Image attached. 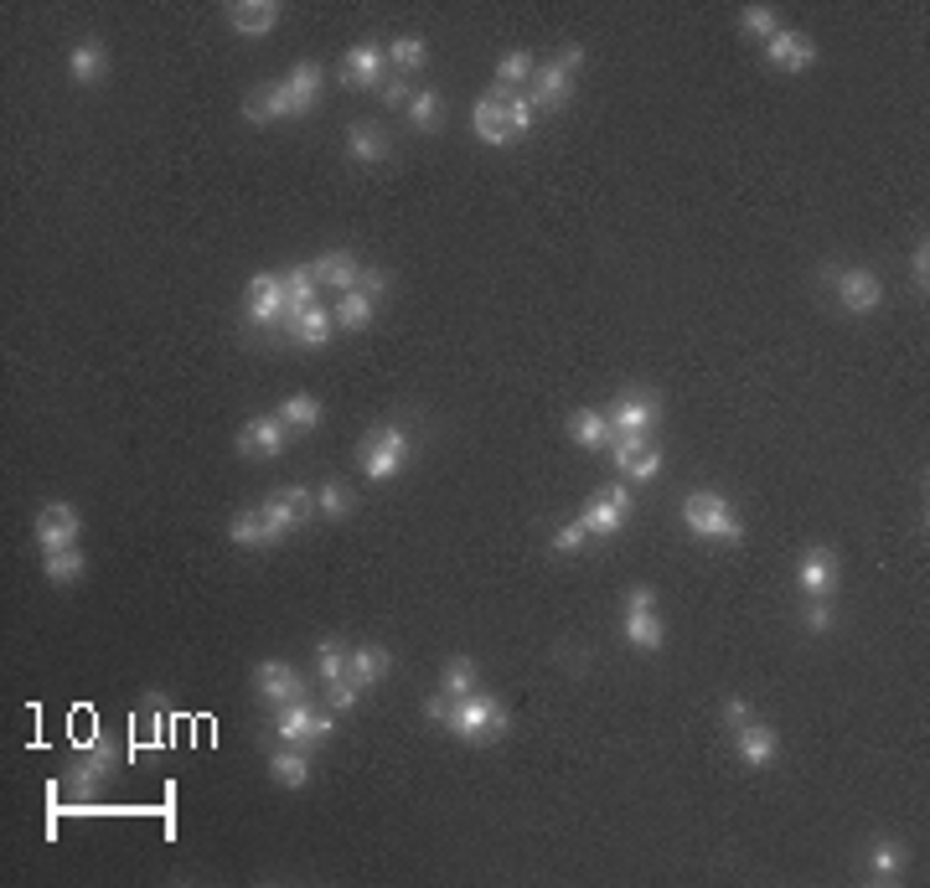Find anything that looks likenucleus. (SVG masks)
<instances>
[{
	"instance_id": "1",
	"label": "nucleus",
	"mask_w": 930,
	"mask_h": 888,
	"mask_svg": "<svg viewBox=\"0 0 930 888\" xmlns=\"http://www.w3.org/2000/svg\"><path fill=\"white\" fill-rule=\"evenodd\" d=\"M445 729L456 733V739L486 744V739H496V733H507V708L496 703L492 692H471V697H456V703H450Z\"/></svg>"
},
{
	"instance_id": "2",
	"label": "nucleus",
	"mask_w": 930,
	"mask_h": 888,
	"mask_svg": "<svg viewBox=\"0 0 930 888\" xmlns=\"http://www.w3.org/2000/svg\"><path fill=\"white\" fill-rule=\"evenodd\" d=\"M683 522H688V533L703 537V543H739V537H745L734 507L718 491H693L688 496V501H683Z\"/></svg>"
},
{
	"instance_id": "3",
	"label": "nucleus",
	"mask_w": 930,
	"mask_h": 888,
	"mask_svg": "<svg viewBox=\"0 0 930 888\" xmlns=\"http://www.w3.org/2000/svg\"><path fill=\"white\" fill-rule=\"evenodd\" d=\"M409 429L403 424H383V429H373V435L362 439V475L367 481H394L398 471H403V460H409Z\"/></svg>"
},
{
	"instance_id": "4",
	"label": "nucleus",
	"mask_w": 930,
	"mask_h": 888,
	"mask_svg": "<svg viewBox=\"0 0 930 888\" xmlns=\"http://www.w3.org/2000/svg\"><path fill=\"white\" fill-rule=\"evenodd\" d=\"M119 770V744H109L104 733H83L78 739V765L68 770V790L73 795H88V790H99V786H109V775Z\"/></svg>"
},
{
	"instance_id": "5",
	"label": "nucleus",
	"mask_w": 930,
	"mask_h": 888,
	"mask_svg": "<svg viewBox=\"0 0 930 888\" xmlns=\"http://www.w3.org/2000/svg\"><path fill=\"white\" fill-rule=\"evenodd\" d=\"M611 435H652L656 418H662V398L652 388H631L611 403Z\"/></svg>"
},
{
	"instance_id": "6",
	"label": "nucleus",
	"mask_w": 930,
	"mask_h": 888,
	"mask_svg": "<svg viewBox=\"0 0 930 888\" xmlns=\"http://www.w3.org/2000/svg\"><path fill=\"white\" fill-rule=\"evenodd\" d=\"M243 316L254 320V326H264V331L290 316V305H285V275L258 269V275L249 279V290H243Z\"/></svg>"
},
{
	"instance_id": "7",
	"label": "nucleus",
	"mask_w": 930,
	"mask_h": 888,
	"mask_svg": "<svg viewBox=\"0 0 930 888\" xmlns=\"http://www.w3.org/2000/svg\"><path fill=\"white\" fill-rule=\"evenodd\" d=\"M83 533V516L73 501H47L37 512V527H32V537H37L41 554H58V548H73Z\"/></svg>"
},
{
	"instance_id": "8",
	"label": "nucleus",
	"mask_w": 930,
	"mask_h": 888,
	"mask_svg": "<svg viewBox=\"0 0 930 888\" xmlns=\"http://www.w3.org/2000/svg\"><path fill=\"white\" fill-rule=\"evenodd\" d=\"M311 507H316V491H305V486H285V491H275V496H264V522H269V533H275V543L279 537H290L295 527H305V516H311Z\"/></svg>"
},
{
	"instance_id": "9",
	"label": "nucleus",
	"mask_w": 930,
	"mask_h": 888,
	"mask_svg": "<svg viewBox=\"0 0 930 888\" xmlns=\"http://www.w3.org/2000/svg\"><path fill=\"white\" fill-rule=\"evenodd\" d=\"M285 418L279 414H258V418H249L243 429H238V439H233V450L243 454V460H279L285 454Z\"/></svg>"
},
{
	"instance_id": "10",
	"label": "nucleus",
	"mask_w": 930,
	"mask_h": 888,
	"mask_svg": "<svg viewBox=\"0 0 930 888\" xmlns=\"http://www.w3.org/2000/svg\"><path fill=\"white\" fill-rule=\"evenodd\" d=\"M796 584L807 589V599H828V594H837V584H843V569H837V554L832 548H807L801 554V563H796Z\"/></svg>"
},
{
	"instance_id": "11",
	"label": "nucleus",
	"mask_w": 930,
	"mask_h": 888,
	"mask_svg": "<svg viewBox=\"0 0 930 888\" xmlns=\"http://www.w3.org/2000/svg\"><path fill=\"white\" fill-rule=\"evenodd\" d=\"M626 512H631V486H626V481H615V486H605L600 496H590V507H584V516H590V537H615L620 527H626Z\"/></svg>"
},
{
	"instance_id": "12",
	"label": "nucleus",
	"mask_w": 930,
	"mask_h": 888,
	"mask_svg": "<svg viewBox=\"0 0 930 888\" xmlns=\"http://www.w3.org/2000/svg\"><path fill=\"white\" fill-rule=\"evenodd\" d=\"M837 300H843V311H853V316H869V311H879L884 305V279L873 275V269H837Z\"/></svg>"
},
{
	"instance_id": "13",
	"label": "nucleus",
	"mask_w": 930,
	"mask_h": 888,
	"mask_svg": "<svg viewBox=\"0 0 930 888\" xmlns=\"http://www.w3.org/2000/svg\"><path fill=\"white\" fill-rule=\"evenodd\" d=\"M243 119H249V124H279V119H300V104H295V94L285 88V78H279V83H264V88H254V94L243 99Z\"/></svg>"
},
{
	"instance_id": "14",
	"label": "nucleus",
	"mask_w": 930,
	"mask_h": 888,
	"mask_svg": "<svg viewBox=\"0 0 930 888\" xmlns=\"http://www.w3.org/2000/svg\"><path fill=\"white\" fill-rule=\"evenodd\" d=\"M765 58H771V68H781V73H807L817 62V41L807 37V32H796V26H781L771 41H765Z\"/></svg>"
},
{
	"instance_id": "15",
	"label": "nucleus",
	"mask_w": 930,
	"mask_h": 888,
	"mask_svg": "<svg viewBox=\"0 0 930 888\" xmlns=\"http://www.w3.org/2000/svg\"><path fill=\"white\" fill-rule=\"evenodd\" d=\"M254 688L264 703H275V708H285V703H295V697H305V677H300L290 661H258L254 671Z\"/></svg>"
},
{
	"instance_id": "16",
	"label": "nucleus",
	"mask_w": 930,
	"mask_h": 888,
	"mask_svg": "<svg viewBox=\"0 0 930 888\" xmlns=\"http://www.w3.org/2000/svg\"><path fill=\"white\" fill-rule=\"evenodd\" d=\"M383 47L377 41H357L347 47V58H341V88H383Z\"/></svg>"
},
{
	"instance_id": "17",
	"label": "nucleus",
	"mask_w": 930,
	"mask_h": 888,
	"mask_svg": "<svg viewBox=\"0 0 930 888\" xmlns=\"http://www.w3.org/2000/svg\"><path fill=\"white\" fill-rule=\"evenodd\" d=\"M734 754H739L750 770H765L775 754H781V739H775L771 723H754L750 718V723H739V729H734Z\"/></svg>"
},
{
	"instance_id": "18",
	"label": "nucleus",
	"mask_w": 930,
	"mask_h": 888,
	"mask_svg": "<svg viewBox=\"0 0 930 888\" xmlns=\"http://www.w3.org/2000/svg\"><path fill=\"white\" fill-rule=\"evenodd\" d=\"M68 78L78 83V88H99V83L109 78V47H104L99 37L78 41V47L68 52Z\"/></svg>"
},
{
	"instance_id": "19",
	"label": "nucleus",
	"mask_w": 930,
	"mask_h": 888,
	"mask_svg": "<svg viewBox=\"0 0 930 888\" xmlns=\"http://www.w3.org/2000/svg\"><path fill=\"white\" fill-rule=\"evenodd\" d=\"M228 21H233L238 37L258 41V37H269V32L279 26V5L275 0H233V5H228Z\"/></svg>"
},
{
	"instance_id": "20",
	"label": "nucleus",
	"mask_w": 930,
	"mask_h": 888,
	"mask_svg": "<svg viewBox=\"0 0 930 888\" xmlns=\"http://www.w3.org/2000/svg\"><path fill=\"white\" fill-rule=\"evenodd\" d=\"M311 723H316V703H311V697H295V703L275 708V739L279 744L311 750Z\"/></svg>"
},
{
	"instance_id": "21",
	"label": "nucleus",
	"mask_w": 930,
	"mask_h": 888,
	"mask_svg": "<svg viewBox=\"0 0 930 888\" xmlns=\"http://www.w3.org/2000/svg\"><path fill=\"white\" fill-rule=\"evenodd\" d=\"M388 671H394V652H383V646H352L347 652V682L352 688H377Z\"/></svg>"
},
{
	"instance_id": "22",
	"label": "nucleus",
	"mask_w": 930,
	"mask_h": 888,
	"mask_svg": "<svg viewBox=\"0 0 930 888\" xmlns=\"http://www.w3.org/2000/svg\"><path fill=\"white\" fill-rule=\"evenodd\" d=\"M569 94H575V78H569L558 62H543V68L533 73V94H528V99H533V109H564Z\"/></svg>"
},
{
	"instance_id": "23",
	"label": "nucleus",
	"mask_w": 930,
	"mask_h": 888,
	"mask_svg": "<svg viewBox=\"0 0 930 888\" xmlns=\"http://www.w3.org/2000/svg\"><path fill=\"white\" fill-rule=\"evenodd\" d=\"M507 104H512V99H507ZM507 104L492 99V94H486V99H475L471 124H475V139H481V145H507V139H512V124H507Z\"/></svg>"
},
{
	"instance_id": "24",
	"label": "nucleus",
	"mask_w": 930,
	"mask_h": 888,
	"mask_svg": "<svg viewBox=\"0 0 930 888\" xmlns=\"http://www.w3.org/2000/svg\"><path fill=\"white\" fill-rule=\"evenodd\" d=\"M331 331H337V316H331V311H321V305H311V311H300V316L285 320V336L300 341V346H326Z\"/></svg>"
},
{
	"instance_id": "25",
	"label": "nucleus",
	"mask_w": 930,
	"mask_h": 888,
	"mask_svg": "<svg viewBox=\"0 0 930 888\" xmlns=\"http://www.w3.org/2000/svg\"><path fill=\"white\" fill-rule=\"evenodd\" d=\"M311 275H316V284H337L341 295H347V290H357V275H362V264H357L347 248H331V254L311 258Z\"/></svg>"
},
{
	"instance_id": "26",
	"label": "nucleus",
	"mask_w": 930,
	"mask_h": 888,
	"mask_svg": "<svg viewBox=\"0 0 930 888\" xmlns=\"http://www.w3.org/2000/svg\"><path fill=\"white\" fill-rule=\"evenodd\" d=\"M269 775H275V786H285V790H305L311 786V759H305L300 744H279V750L269 754Z\"/></svg>"
},
{
	"instance_id": "27",
	"label": "nucleus",
	"mask_w": 930,
	"mask_h": 888,
	"mask_svg": "<svg viewBox=\"0 0 930 888\" xmlns=\"http://www.w3.org/2000/svg\"><path fill=\"white\" fill-rule=\"evenodd\" d=\"M347 156H352L357 166H377V160L388 156V135H383V124L357 119L352 130H347Z\"/></svg>"
},
{
	"instance_id": "28",
	"label": "nucleus",
	"mask_w": 930,
	"mask_h": 888,
	"mask_svg": "<svg viewBox=\"0 0 930 888\" xmlns=\"http://www.w3.org/2000/svg\"><path fill=\"white\" fill-rule=\"evenodd\" d=\"M569 439H575L579 450H611V418L605 414H594V409H575V414H569Z\"/></svg>"
},
{
	"instance_id": "29",
	"label": "nucleus",
	"mask_w": 930,
	"mask_h": 888,
	"mask_svg": "<svg viewBox=\"0 0 930 888\" xmlns=\"http://www.w3.org/2000/svg\"><path fill=\"white\" fill-rule=\"evenodd\" d=\"M905 863H910L905 842H869V852H863V868H869L873 884H890V878H899V873H905Z\"/></svg>"
},
{
	"instance_id": "30",
	"label": "nucleus",
	"mask_w": 930,
	"mask_h": 888,
	"mask_svg": "<svg viewBox=\"0 0 930 888\" xmlns=\"http://www.w3.org/2000/svg\"><path fill=\"white\" fill-rule=\"evenodd\" d=\"M321 83H326V68H321V62L305 58V62H295V68H290V78H285V88L295 94L300 114H311V109L321 104Z\"/></svg>"
},
{
	"instance_id": "31",
	"label": "nucleus",
	"mask_w": 930,
	"mask_h": 888,
	"mask_svg": "<svg viewBox=\"0 0 930 888\" xmlns=\"http://www.w3.org/2000/svg\"><path fill=\"white\" fill-rule=\"evenodd\" d=\"M620 635L631 641L636 652H656V646L667 641V631H662V615H656V610H626V620H620Z\"/></svg>"
},
{
	"instance_id": "32",
	"label": "nucleus",
	"mask_w": 930,
	"mask_h": 888,
	"mask_svg": "<svg viewBox=\"0 0 930 888\" xmlns=\"http://www.w3.org/2000/svg\"><path fill=\"white\" fill-rule=\"evenodd\" d=\"M228 543H238V548H269V543H275V533H269L264 512H258V507H249V512L228 516Z\"/></svg>"
},
{
	"instance_id": "33",
	"label": "nucleus",
	"mask_w": 930,
	"mask_h": 888,
	"mask_svg": "<svg viewBox=\"0 0 930 888\" xmlns=\"http://www.w3.org/2000/svg\"><path fill=\"white\" fill-rule=\"evenodd\" d=\"M83 569H88V558H83L78 543L73 548H58V554H41V579L47 584H78Z\"/></svg>"
},
{
	"instance_id": "34",
	"label": "nucleus",
	"mask_w": 930,
	"mask_h": 888,
	"mask_svg": "<svg viewBox=\"0 0 930 888\" xmlns=\"http://www.w3.org/2000/svg\"><path fill=\"white\" fill-rule=\"evenodd\" d=\"M373 311H377V300H373V295H362V290H347V295L337 300V311H331V316H337L341 331H367V326H373Z\"/></svg>"
},
{
	"instance_id": "35",
	"label": "nucleus",
	"mask_w": 930,
	"mask_h": 888,
	"mask_svg": "<svg viewBox=\"0 0 930 888\" xmlns=\"http://www.w3.org/2000/svg\"><path fill=\"white\" fill-rule=\"evenodd\" d=\"M347 652H352V646H341L337 635H321L316 641V677L326 682V688L347 677Z\"/></svg>"
},
{
	"instance_id": "36",
	"label": "nucleus",
	"mask_w": 930,
	"mask_h": 888,
	"mask_svg": "<svg viewBox=\"0 0 930 888\" xmlns=\"http://www.w3.org/2000/svg\"><path fill=\"white\" fill-rule=\"evenodd\" d=\"M439 692L445 697H471L475 692V661L471 656H450L445 671H439Z\"/></svg>"
},
{
	"instance_id": "37",
	"label": "nucleus",
	"mask_w": 930,
	"mask_h": 888,
	"mask_svg": "<svg viewBox=\"0 0 930 888\" xmlns=\"http://www.w3.org/2000/svg\"><path fill=\"white\" fill-rule=\"evenodd\" d=\"M285 305H290V316H300V311H311V305H316V275H311V264L285 275Z\"/></svg>"
},
{
	"instance_id": "38",
	"label": "nucleus",
	"mask_w": 930,
	"mask_h": 888,
	"mask_svg": "<svg viewBox=\"0 0 930 888\" xmlns=\"http://www.w3.org/2000/svg\"><path fill=\"white\" fill-rule=\"evenodd\" d=\"M279 418H285V429H316L321 424V403L311 393H290L279 403Z\"/></svg>"
},
{
	"instance_id": "39",
	"label": "nucleus",
	"mask_w": 930,
	"mask_h": 888,
	"mask_svg": "<svg viewBox=\"0 0 930 888\" xmlns=\"http://www.w3.org/2000/svg\"><path fill=\"white\" fill-rule=\"evenodd\" d=\"M388 62H394L398 73L409 78L414 68H424V62H430V41H419V37H398V41H388Z\"/></svg>"
},
{
	"instance_id": "40",
	"label": "nucleus",
	"mask_w": 930,
	"mask_h": 888,
	"mask_svg": "<svg viewBox=\"0 0 930 888\" xmlns=\"http://www.w3.org/2000/svg\"><path fill=\"white\" fill-rule=\"evenodd\" d=\"M316 512L326 516V522H341V516L352 512V491H347L341 481H321L316 486Z\"/></svg>"
},
{
	"instance_id": "41",
	"label": "nucleus",
	"mask_w": 930,
	"mask_h": 888,
	"mask_svg": "<svg viewBox=\"0 0 930 888\" xmlns=\"http://www.w3.org/2000/svg\"><path fill=\"white\" fill-rule=\"evenodd\" d=\"M584 543H590V516H584V512H579V516H569V522H564V527H558V533L548 537V548H554L558 558L579 554Z\"/></svg>"
},
{
	"instance_id": "42",
	"label": "nucleus",
	"mask_w": 930,
	"mask_h": 888,
	"mask_svg": "<svg viewBox=\"0 0 930 888\" xmlns=\"http://www.w3.org/2000/svg\"><path fill=\"white\" fill-rule=\"evenodd\" d=\"M439 114H445V104H439L435 88H419L414 99H409V124L414 130H439Z\"/></svg>"
},
{
	"instance_id": "43",
	"label": "nucleus",
	"mask_w": 930,
	"mask_h": 888,
	"mask_svg": "<svg viewBox=\"0 0 930 888\" xmlns=\"http://www.w3.org/2000/svg\"><path fill=\"white\" fill-rule=\"evenodd\" d=\"M533 73H538V62H533V52H522V47L496 62V83H502V88H517V83H528Z\"/></svg>"
},
{
	"instance_id": "44",
	"label": "nucleus",
	"mask_w": 930,
	"mask_h": 888,
	"mask_svg": "<svg viewBox=\"0 0 930 888\" xmlns=\"http://www.w3.org/2000/svg\"><path fill=\"white\" fill-rule=\"evenodd\" d=\"M739 26H745V37L771 41L775 32H781V16H775L771 5H745V11H739Z\"/></svg>"
},
{
	"instance_id": "45",
	"label": "nucleus",
	"mask_w": 930,
	"mask_h": 888,
	"mask_svg": "<svg viewBox=\"0 0 930 888\" xmlns=\"http://www.w3.org/2000/svg\"><path fill=\"white\" fill-rule=\"evenodd\" d=\"M130 733H150V744H166V708H160V697L150 692V703H145V718H130Z\"/></svg>"
},
{
	"instance_id": "46",
	"label": "nucleus",
	"mask_w": 930,
	"mask_h": 888,
	"mask_svg": "<svg viewBox=\"0 0 930 888\" xmlns=\"http://www.w3.org/2000/svg\"><path fill=\"white\" fill-rule=\"evenodd\" d=\"M647 445H652L647 435H615V439H611V460H615V471H620V475H631L636 454L647 450Z\"/></svg>"
},
{
	"instance_id": "47",
	"label": "nucleus",
	"mask_w": 930,
	"mask_h": 888,
	"mask_svg": "<svg viewBox=\"0 0 930 888\" xmlns=\"http://www.w3.org/2000/svg\"><path fill=\"white\" fill-rule=\"evenodd\" d=\"M533 119H538V109H533V99H528V94H517V99L507 104V124H512V139L528 135V130H533Z\"/></svg>"
},
{
	"instance_id": "48",
	"label": "nucleus",
	"mask_w": 930,
	"mask_h": 888,
	"mask_svg": "<svg viewBox=\"0 0 930 888\" xmlns=\"http://www.w3.org/2000/svg\"><path fill=\"white\" fill-rule=\"evenodd\" d=\"M377 94H383V109H409V99H414V88H409V78H403V73H394V78L383 83Z\"/></svg>"
},
{
	"instance_id": "49",
	"label": "nucleus",
	"mask_w": 930,
	"mask_h": 888,
	"mask_svg": "<svg viewBox=\"0 0 930 888\" xmlns=\"http://www.w3.org/2000/svg\"><path fill=\"white\" fill-rule=\"evenodd\" d=\"M910 284H915V295H926V284H930V243L926 238L915 243V254H910Z\"/></svg>"
},
{
	"instance_id": "50",
	"label": "nucleus",
	"mask_w": 930,
	"mask_h": 888,
	"mask_svg": "<svg viewBox=\"0 0 930 888\" xmlns=\"http://www.w3.org/2000/svg\"><path fill=\"white\" fill-rule=\"evenodd\" d=\"M801 625H807L812 635H828L832 631V605L828 599H812V605L801 610Z\"/></svg>"
},
{
	"instance_id": "51",
	"label": "nucleus",
	"mask_w": 930,
	"mask_h": 888,
	"mask_svg": "<svg viewBox=\"0 0 930 888\" xmlns=\"http://www.w3.org/2000/svg\"><path fill=\"white\" fill-rule=\"evenodd\" d=\"M656 471H662V450H656V445H647V450L636 454V465H631V481H652Z\"/></svg>"
},
{
	"instance_id": "52",
	"label": "nucleus",
	"mask_w": 930,
	"mask_h": 888,
	"mask_svg": "<svg viewBox=\"0 0 930 888\" xmlns=\"http://www.w3.org/2000/svg\"><path fill=\"white\" fill-rule=\"evenodd\" d=\"M331 708H341V713H352L357 708V697H362V688H352V682H347V677H341V682H331Z\"/></svg>"
},
{
	"instance_id": "53",
	"label": "nucleus",
	"mask_w": 930,
	"mask_h": 888,
	"mask_svg": "<svg viewBox=\"0 0 930 888\" xmlns=\"http://www.w3.org/2000/svg\"><path fill=\"white\" fill-rule=\"evenodd\" d=\"M357 290H362V295H388V275H383V269H362V275H357Z\"/></svg>"
},
{
	"instance_id": "54",
	"label": "nucleus",
	"mask_w": 930,
	"mask_h": 888,
	"mask_svg": "<svg viewBox=\"0 0 930 888\" xmlns=\"http://www.w3.org/2000/svg\"><path fill=\"white\" fill-rule=\"evenodd\" d=\"M626 610H656V589H652V584H636V589H626Z\"/></svg>"
},
{
	"instance_id": "55",
	"label": "nucleus",
	"mask_w": 930,
	"mask_h": 888,
	"mask_svg": "<svg viewBox=\"0 0 930 888\" xmlns=\"http://www.w3.org/2000/svg\"><path fill=\"white\" fill-rule=\"evenodd\" d=\"M724 723H729V733L739 729V723H750V703H745V697H729V703H724Z\"/></svg>"
},
{
	"instance_id": "56",
	"label": "nucleus",
	"mask_w": 930,
	"mask_h": 888,
	"mask_svg": "<svg viewBox=\"0 0 930 888\" xmlns=\"http://www.w3.org/2000/svg\"><path fill=\"white\" fill-rule=\"evenodd\" d=\"M450 703H456V697H445V692H435V697L424 703V718H430V723H445V718H450Z\"/></svg>"
},
{
	"instance_id": "57",
	"label": "nucleus",
	"mask_w": 930,
	"mask_h": 888,
	"mask_svg": "<svg viewBox=\"0 0 930 888\" xmlns=\"http://www.w3.org/2000/svg\"><path fill=\"white\" fill-rule=\"evenodd\" d=\"M331 729H337V718L316 708V723H311V750H316V744H326V739H331Z\"/></svg>"
},
{
	"instance_id": "58",
	"label": "nucleus",
	"mask_w": 930,
	"mask_h": 888,
	"mask_svg": "<svg viewBox=\"0 0 930 888\" xmlns=\"http://www.w3.org/2000/svg\"><path fill=\"white\" fill-rule=\"evenodd\" d=\"M558 68H564V73H569V78H575L579 68H584V47H575V41H569V47H564V52H558Z\"/></svg>"
}]
</instances>
